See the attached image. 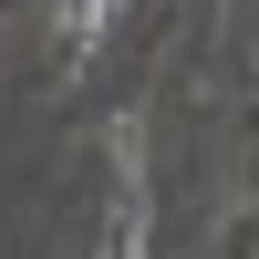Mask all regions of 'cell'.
I'll return each instance as SVG.
<instances>
[{
  "instance_id": "6da1fadb",
  "label": "cell",
  "mask_w": 259,
  "mask_h": 259,
  "mask_svg": "<svg viewBox=\"0 0 259 259\" xmlns=\"http://www.w3.org/2000/svg\"><path fill=\"white\" fill-rule=\"evenodd\" d=\"M104 259H145V156H135V135H114V228H104Z\"/></svg>"
},
{
  "instance_id": "7a4b0ae2",
  "label": "cell",
  "mask_w": 259,
  "mask_h": 259,
  "mask_svg": "<svg viewBox=\"0 0 259 259\" xmlns=\"http://www.w3.org/2000/svg\"><path fill=\"white\" fill-rule=\"evenodd\" d=\"M52 31H62V62H94L114 31V0H52Z\"/></svg>"
}]
</instances>
